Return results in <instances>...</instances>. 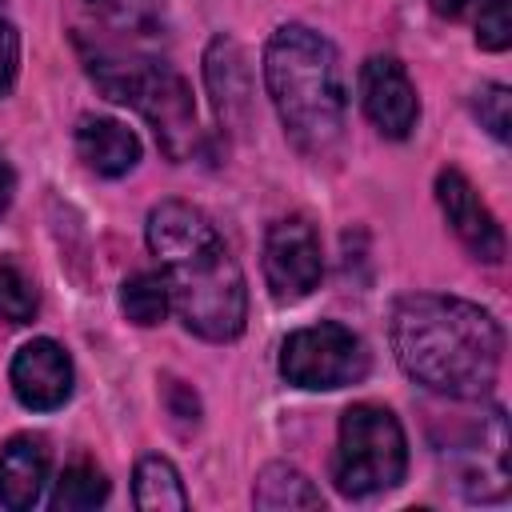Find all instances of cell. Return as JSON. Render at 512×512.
Instances as JSON below:
<instances>
[{"mask_svg":"<svg viewBox=\"0 0 512 512\" xmlns=\"http://www.w3.org/2000/svg\"><path fill=\"white\" fill-rule=\"evenodd\" d=\"M388 336L400 368L448 400H480L500 376L504 332L472 300L412 292L396 300Z\"/></svg>","mask_w":512,"mask_h":512,"instance_id":"cell-1","label":"cell"},{"mask_svg":"<svg viewBox=\"0 0 512 512\" xmlns=\"http://www.w3.org/2000/svg\"><path fill=\"white\" fill-rule=\"evenodd\" d=\"M148 248L172 292V308L200 340H236L248 320V288L216 224L184 200H160L148 212Z\"/></svg>","mask_w":512,"mask_h":512,"instance_id":"cell-2","label":"cell"},{"mask_svg":"<svg viewBox=\"0 0 512 512\" xmlns=\"http://www.w3.org/2000/svg\"><path fill=\"white\" fill-rule=\"evenodd\" d=\"M264 84L288 140L304 156H328L344 136V72L332 40L308 24H280L264 44Z\"/></svg>","mask_w":512,"mask_h":512,"instance_id":"cell-3","label":"cell"},{"mask_svg":"<svg viewBox=\"0 0 512 512\" xmlns=\"http://www.w3.org/2000/svg\"><path fill=\"white\" fill-rule=\"evenodd\" d=\"M76 44H80V56H84L88 76L96 80V88L116 104H132L152 124L168 160L192 156V148H196V104H192V92H188L180 72H172L160 60L120 52L112 44H88L84 36H76Z\"/></svg>","mask_w":512,"mask_h":512,"instance_id":"cell-4","label":"cell"},{"mask_svg":"<svg viewBox=\"0 0 512 512\" xmlns=\"http://www.w3.org/2000/svg\"><path fill=\"white\" fill-rule=\"evenodd\" d=\"M408 468V440L400 420L380 404H352L340 416L332 480L344 496L364 500L396 488Z\"/></svg>","mask_w":512,"mask_h":512,"instance_id":"cell-5","label":"cell"},{"mask_svg":"<svg viewBox=\"0 0 512 512\" xmlns=\"http://www.w3.org/2000/svg\"><path fill=\"white\" fill-rule=\"evenodd\" d=\"M364 372H368L364 340L336 320L296 328L280 344V376L296 388L328 392L364 380Z\"/></svg>","mask_w":512,"mask_h":512,"instance_id":"cell-6","label":"cell"},{"mask_svg":"<svg viewBox=\"0 0 512 512\" xmlns=\"http://www.w3.org/2000/svg\"><path fill=\"white\" fill-rule=\"evenodd\" d=\"M324 276L320 236L308 216H284L264 236V284L276 304H296L312 296Z\"/></svg>","mask_w":512,"mask_h":512,"instance_id":"cell-7","label":"cell"},{"mask_svg":"<svg viewBox=\"0 0 512 512\" xmlns=\"http://www.w3.org/2000/svg\"><path fill=\"white\" fill-rule=\"evenodd\" d=\"M436 200H440L448 228L476 260H484V264L504 260V228L496 224V216L488 212V204L480 200V192L472 188V180L460 168H444L436 176Z\"/></svg>","mask_w":512,"mask_h":512,"instance_id":"cell-8","label":"cell"},{"mask_svg":"<svg viewBox=\"0 0 512 512\" xmlns=\"http://www.w3.org/2000/svg\"><path fill=\"white\" fill-rule=\"evenodd\" d=\"M360 104L388 140H404L420 120L416 88L396 56H372L360 68Z\"/></svg>","mask_w":512,"mask_h":512,"instance_id":"cell-9","label":"cell"},{"mask_svg":"<svg viewBox=\"0 0 512 512\" xmlns=\"http://www.w3.org/2000/svg\"><path fill=\"white\" fill-rule=\"evenodd\" d=\"M8 380H12V392L24 408L32 412H52V408H64L68 396H72V384H76V372H72V360L68 352L40 336V340H28L16 356H12V368H8Z\"/></svg>","mask_w":512,"mask_h":512,"instance_id":"cell-10","label":"cell"},{"mask_svg":"<svg viewBox=\"0 0 512 512\" xmlns=\"http://www.w3.org/2000/svg\"><path fill=\"white\" fill-rule=\"evenodd\" d=\"M204 80H208L220 124L228 132H248V124H252V76H248V60L232 36H216L208 44Z\"/></svg>","mask_w":512,"mask_h":512,"instance_id":"cell-11","label":"cell"},{"mask_svg":"<svg viewBox=\"0 0 512 512\" xmlns=\"http://www.w3.org/2000/svg\"><path fill=\"white\" fill-rule=\"evenodd\" d=\"M48 444L44 436H12L0 448V504L12 512H24L40 500L48 484Z\"/></svg>","mask_w":512,"mask_h":512,"instance_id":"cell-12","label":"cell"},{"mask_svg":"<svg viewBox=\"0 0 512 512\" xmlns=\"http://www.w3.org/2000/svg\"><path fill=\"white\" fill-rule=\"evenodd\" d=\"M76 152L96 176H128L140 160V140L128 124L112 116H80L76 124Z\"/></svg>","mask_w":512,"mask_h":512,"instance_id":"cell-13","label":"cell"},{"mask_svg":"<svg viewBox=\"0 0 512 512\" xmlns=\"http://www.w3.org/2000/svg\"><path fill=\"white\" fill-rule=\"evenodd\" d=\"M116 36L132 44H160L168 36V4L164 0H84Z\"/></svg>","mask_w":512,"mask_h":512,"instance_id":"cell-14","label":"cell"},{"mask_svg":"<svg viewBox=\"0 0 512 512\" xmlns=\"http://www.w3.org/2000/svg\"><path fill=\"white\" fill-rule=\"evenodd\" d=\"M252 504L264 512H292V508H324L320 488L292 464H268L256 476Z\"/></svg>","mask_w":512,"mask_h":512,"instance_id":"cell-15","label":"cell"},{"mask_svg":"<svg viewBox=\"0 0 512 512\" xmlns=\"http://www.w3.org/2000/svg\"><path fill=\"white\" fill-rule=\"evenodd\" d=\"M132 500L140 512H184L188 492L180 472L164 456H140L132 472Z\"/></svg>","mask_w":512,"mask_h":512,"instance_id":"cell-16","label":"cell"},{"mask_svg":"<svg viewBox=\"0 0 512 512\" xmlns=\"http://www.w3.org/2000/svg\"><path fill=\"white\" fill-rule=\"evenodd\" d=\"M120 308L136 328H156L172 308V292L160 272H132L120 284Z\"/></svg>","mask_w":512,"mask_h":512,"instance_id":"cell-17","label":"cell"},{"mask_svg":"<svg viewBox=\"0 0 512 512\" xmlns=\"http://www.w3.org/2000/svg\"><path fill=\"white\" fill-rule=\"evenodd\" d=\"M104 500H108V480L96 464H68L56 480V492H52L56 512H88Z\"/></svg>","mask_w":512,"mask_h":512,"instance_id":"cell-18","label":"cell"},{"mask_svg":"<svg viewBox=\"0 0 512 512\" xmlns=\"http://www.w3.org/2000/svg\"><path fill=\"white\" fill-rule=\"evenodd\" d=\"M40 312V296L32 288V280L16 268L0 260V320L8 324H32Z\"/></svg>","mask_w":512,"mask_h":512,"instance_id":"cell-19","label":"cell"},{"mask_svg":"<svg viewBox=\"0 0 512 512\" xmlns=\"http://www.w3.org/2000/svg\"><path fill=\"white\" fill-rule=\"evenodd\" d=\"M476 44L488 52H504L512 44V4L508 0H484L476 12Z\"/></svg>","mask_w":512,"mask_h":512,"instance_id":"cell-20","label":"cell"},{"mask_svg":"<svg viewBox=\"0 0 512 512\" xmlns=\"http://www.w3.org/2000/svg\"><path fill=\"white\" fill-rule=\"evenodd\" d=\"M472 108L480 116V124L496 136V140H508V128H512V92L504 84H484L476 96H472Z\"/></svg>","mask_w":512,"mask_h":512,"instance_id":"cell-21","label":"cell"},{"mask_svg":"<svg viewBox=\"0 0 512 512\" xmlns=\"http://www.w3.org/2000/svg\"><path fill=\"white\" fill-rule=\"evenodd\" d=\"M16 72H20V32L8 20H0V100L12 92Z\"/></svg>","mask_w":512,"mask_h":512,"instance_id":"cell-22","label":"cell"},{"mask_svg":"<svg viewBox=\"0 0 512 512\" xmlns=\"http://www.w3.org/2000/svg\"><path fill=\"white\" fill-rule=\"evenodd\" d=\"M428 4H432L436 16H444V20H464V16H476L484 0H428Z\"/></svg>","mask_w":512,"mask_h":512,"instance_id":"cell-23","label":"cell"},{"mask_svg":"<svg viewBox=\"0 0 512 512\" xmlns=\"http://www.w3.org/2000/svg\"><path fill=\"white\" fill-rule=\"evenodd\" d=\"M12 192H16V172H12L8 156L0 152V216L8 212V204H12Z\"/></svg>","mask_w":512,"mask_h":512,"instance_id":"cell-24","label":"cell"}]
</instances>
